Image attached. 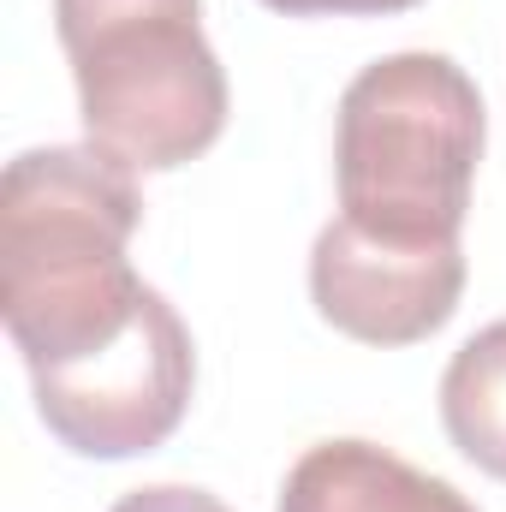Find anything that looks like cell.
<instances>
[{"label":"cell","instance_id":"cell-1","mask_svg":"<svg viewBox=\"0 0 506 512\" xmlns=\"http://www.w3.org/2000/svg\"><path fill=\"white\" fill-rule=\"evenodd\" d=\"M143 227L137 173L96 143H48L0 179V316L24 370H60L114 346L149 286L131 268Z\"/></svg>","mask_w":506,"mask_h":512},{"label":"cell","instance_id":"cell-2","mask_svg":"<svg viewBox=\"0 0 506 512\" xmlns=\"http://www.w3.org/2000/svg\"><path fill=\"white\" fill-rule=\"evenodd\" d=\"M483 96L447 54H387L364 66L334 120L340 215L387 245H453L483 161Z\"/></svg>","mask_w":506,"mask_h":512},{"label":"cell","instance_id":"cell-3","mask_svg":"<svg viewBox=\"0 0 506 512\" xmlns=\"http://www.w3.org/2000/svg\"><path fill=\"white\" fill-rule=\"evenodd\" d=\"M78 120L131 173H167L227 131V72L203 0H54Z\"/></svg>","mask_w":506,"mask_h":512},{"label":"cell","instance_id":"cell-4","mask_svg":"<svg viewBox=\"0 0 506 512\" xmlns=\"http://www.w3.org/2000/svg\"><path fill=\"white\" fill-rule=\"evenodd\" d=\"M30 387L48 435L78 459L155 453L191 411V387H197L191 328L149 286L137 322L114 346L60 370H30Z\"/></svg>","mask_w":506,"mask_h":512},{"label":"cell","instance_id":"cell-5","mask_svg":"<svg viewBox=\"0 0 506 512\" xmlns=\"http://www.w3.org/2000/svg\"><path fill=\"white\" fill-rule=\"evenodd\" d=\"M465 292V245H387L346 215L316 233L310 298L328 328L364 346H417L453 322Z\"/></svg>","mask_w":506,"mask_h":512},{"label":"cell","instance_id":"cell-6","mask_svg":"<svg viewBox=\"0 0 506 512\" xmlns=\"http://www.w3.org/2000/svg\"><path fill=\"white\" fill-rule=\"evenodd\" d=\"M274 512H477L453 483L376 441H316L280 483Z\"/></svg>","mask_w":506,"mask_h":512},{"label":"cell","instance_id":"cell-7","mask_svg":"<svg viewBox=\"0 0 506 512\" xmlns=\"http://www.w3.org/2000/svg\"><path fill=\"white\" fill-rule=\"evenodd\" d=\"M441 423L477 471L506 483V316L453 352L441 376Z\"/></svg>","mask_w":506,"mask_h":512},{"label":"cell","instance_id":"cell-8","mask_svg":"<svg viewBox=\"0 0 506 512\" xmlns=\"http://www.w3.org/2000/svg\"><path fill=\"white\" fill-rule=\"evenodd\" d=\"M108 512H233V507L215 501L209 489H191V483H149V489L120 495Z\"/></svg>","mask_w":506,"mask_h":512},{"label":"cell","instance_id":"cell-9","mask_svg":"<svg viewBox=\"0 0 506 512\" xmlns=\"http://www.w3.org/2000/svg\"><path fill=\"white\" fill-rule=\"evenodd\" d=\"M262 6H274V12H286V18H387V12H411V6H423V0H262Z\"/></svg>","mask_w":506,"mask_h":512}]
</instances>
